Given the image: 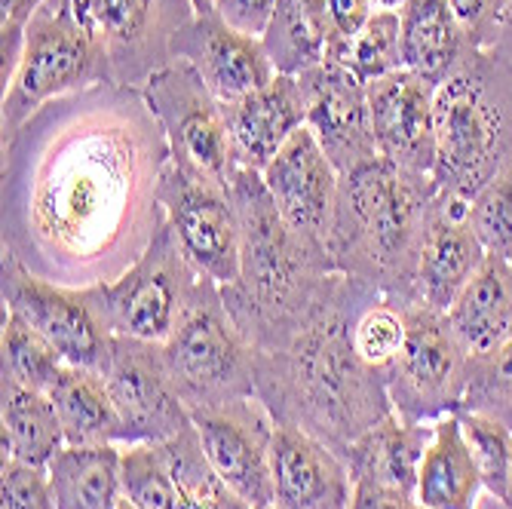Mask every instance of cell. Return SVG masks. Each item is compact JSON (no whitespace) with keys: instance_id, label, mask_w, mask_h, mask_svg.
Returning a JSON list of instances; mask_svg holds the SVG:
<instances>
[{"instance_id":"cell-6","label":"cell","mask_w":512,"mask_h":509,"mask_svg":"<svg viewBox=\"0 0 512 509\" xmlns=\"http://www.w3.org/2000/svg\"><path fill=\"white\" fill-rule=\"evenodd\" d=\"M96 83H111L102 46L80 25L71 0H46L25 28L19 71L4 89V105H0L4 148L43 105Z\"/></svg>"},{"instance_id":"cell-29","label":"cell","mask_w":512,"mask_h":509,"mask_svg":"<svg viewBox=\"0 0 512 509\" xmlns=\"http://www.w3.org/2000/svg\"><path fill=\"white\" fill-rule=\"evenodd\" d=\"M50 399L59 411L65 442L77 448L92 445H120V418L105 384V375L96 368L65 365Z\"/></svg>"},{"instance_id":"cell-36","label":"cell","mask_w":512,"mask_h":509,"mask_svg":"<svg viewBox=\"0 0 512 509\" xmlns=\"http://www.w3.org/2000/svg\"><path fill=\"white\" fill-rule=\"evenodd\" d=\"M470 224L488 255L512 261V160L470 200Z\"/></svg>"},{"instance_id":"cell-20","label":"cell","mask_w":512,"mask_h":509,"mask_svg":"<svg viewBox=\"0 0 512 509\" xmlns=\"http://www.w3.org/2000/svg\"><path fill=\"white\" fill-rule=\"evenodd\" d=\"M273 506L276 509H350L353 476L347 460L295 424L273 430Z\"/></svg>"},{"instance_id":"cell-21","label":"cell","mask_w":512,"mask_h":509,"mask_svg":"<svg viewBox=\"0 0 512 509\" xmlns=\"http://www.w3.org/2000/svg\"><path fill=\"white\" fill-rule=\"evenodd\" d=\"M485 255L488 252L470 224V200L436 191L427 215L421 264H417V298L433 310L448 313Z\"/></svg>"},{"instance_id":"cell-46","label":"cell","mask_w":512,"mask_h":509,"mask_svg":"<svg viewBox=\"0 0 512 509\" xmlns=\"http://www.w3.org/2000/svg\"><path fill=\"white\" fill-rule=\"evenodd\" d=\"M375 4H378L381 10H402V7H405V0H375Z\"/></svg>"},{"instance_id":"cell-7","label":"cell","mask_w":512,"mask_h":509,"mask_svg":"<svg viewBox=\"0 0 512 509\" xmlns=\"http://www.w3.org/2000/svg\"><path fill=\"white\" fill-rule=\"evenodd\" d=\"M160 350L188 411L255 396V347L237 329L221 286L209 276L200 280L188 310Z\"/></svg>"},{"instance_id":"cell-26","label":"cell","mask_w":512,"mask_h":509,"mask_svg":"<svg viewBox=\"0 0 512 509\" xmlns=\"http://www.w3.org/2000/svg\"><path fill=\"white\" fill-rule=\"evenodd\" d=\"M402 22V68L439 86L467 59L473 43L460 28L448 0H405Z\"/></svg>"},{"instance_id":"cell-27","label":"cell","mask_w":512,"mask_h":509,"mask_svg":"<svg viewBox=\"0 0 512 509\" xmlns=\"http://www.w3.org/2000/svg\"><path fill=\"white\" fill-rule=\"evenodd\" d=\"M0 424H4V460H22L46 470L68 445L50 393L31 390L7 375H0Z\"/></svg>"},{"instance_id":"cell-8","label":"cell","mask_w":512,"mask_h":509,"mask_svg":"<svg viewBox=\"0 0 512 509\" xmlns=\"http://www.w3.org/2000/svg\"><path fill=\"white\" fill-rule=\"evenodd\" d=\"M408 335L387 372V393L405 424H436L457 414L470 384V353L457 341L448 313L414 301L405 310Z\"/></svg>"},{"instance_id":"cell-44","label":"cell","mask_w":512,"mask_h":509,"mask_svg":"<svg viewBox=\"0 0 512 509\" xmlns=\"http://www.w3.org/2000/svg\"><path fill=\"white\" fill-rule=\"evenodd\" d=\"M215 4H218V0H191V7H194V16H206V13H215Z\"/></svg>"},{"instance_id":"cell-17","label":"cell","mask_w":512,"mask_h":509,"mask_svg":"<svg viewBox=\"0 0 512 509\" xmlns=\"http://www.w3.org/2000/svg\"><path fill=\"white\" fill-rule=\"evenodd\" d=\"M371 132H375L378 154L387 157L393 166L433 175L436 169V86L399 68L375 83L365 86Z\"/></svg>"},{"instance_id":"cell-32","label":"cell","mask_w":512,"mask_h":509,"mask_svg":"<svg viewBox=\"0 0 512 509\" xmlns=\"http://www.w3.org/2000/svg\"><path fill=\"white\" fill-rule=\"evenodd\" d=\"M0 362H4L7 378L40 393H50L68 365L50 338H43L25 319L7 310H4V332H0Z\"/></svg>"},{"instance_id":"cell-31","label":"cell","mask_w":512,"mask_h":509,"mask_svg":"<svg viewBox=\"0 0 512 509\" xmlns=\"http://www.w3.org/2000/svg\"><path fill=\"white\" fill-rule=\"evenodd\" d=\"M160 445H163L166 464H169V473L175 482L178 509H230L240 500L215 473L212 460L206 457V448L200 442L197 427H188L184 433H178Z\"/></svg>"},{"instance_id":"cell-40","label":"cell","mask_w":512,"mask_h":509,"mask_svg":"<svg viewBox=\"0 0 512 509\" xmlns=\"http://www.w3.org/2000/svg\"><path fill=\"white\" fill-rule=\"evenodd\" d=\"M460 28L467 31L470 43L479 50H494V43L509 22V7L506 0H448Z\"/></svg>"},{"instance_id":"cell-38","label":"cell","mask_w":512,"mask_h":509,"mask_svg":"<svg viewBox=\"0 0 512 509\" xmlns=\"http://www.w3.org/2000/svg\"><path fill=\"white\" fill-rule=\"evenodd\" d=\"M325 34V59H341L353 37L375 13V0H310Z\"/></svg>"},{"instance_id":"cell-14","label":"cell","mask_w":512,"mask_h":509,"mask_svg":"<svg viewBox=\"0 0 512 509\" xmlns=\"http://www.w3.org/2000/svg\"><path fill=\"white\" fill-rule=\"evenodd\" d=\"M102 375L120 418V445L169 442L194 427L166 372L160 344L114 335Z\"/></svg>"},{"instance_id":"cell-48","label":"cell","mask_w":512,"mask_h":509,"mask_svg":"<svg viewBox=\"0 0 512 509\" xmlns=\"http://www.w3.org/2000/svg\"><path fill=\"white\" fill-rule=\"evenodd\" d=\"M117 509H138V506H132V503H129V500H126V497H123V500H120V506H117Z\"/></svg>"},{"instance_id":"cell-1","label":"cell","mask_w":512,"mask_h":509,"mask_svg":"<svg viewBox=\"0 0 512 509\" xmlns=\"http://www.w3.org/2000/svg\"><path fill=\"white\" fill-rule=\"evenodd\" d=\"M169 160L138 86L96 83L43 105L4 148V249L62 286L120 280L166 224Z\"/></svg>"},{"instance_id":"cell-35","label":"cell","mask_w":512,"mask_h":509,"mask_svg":"<svg viewBox=\"0 0 512 509\" xmlns=\"http://www.w3.org/2000/svg\"><path fill=\"white\" fill-rule=\"evenodd\" d=\"M460 411H479L512 430V335L488 356L470 359V384Z\"/></svg>"},{"instance_id":"cell-39","label":"cell","mask_w":512,"mask_h":509,"mask_svg":"<svg viewBox=\"0 0 512 509\" xmlns=\"http://www.w3.org/2000/svg\"><path fill=\"white\" fill-rule=\"evenodd\" d=\"M0 476H4V506L0 509H56L50 473L43 467L4 460Z\"/></svg>"},{"instance_id":"cell-12","label":"cell","mask_w":512,"mask_h":509,"mask_svg":"<svg viewBox=\"0 0 512 509\" xmlns=\"http://www.w3.org/2000/svg\"><path fill=\"white\" fill-rule=\"evenodd\" d=\"M80 25L96 37L111 83L142 89L172 62L175 34L194 19L191 0H71Z\"/></svg>"},{"instance_id":"cell-18","label":"cell","mask_w":512,"mask_h":509,"mask_svg":"<svg viewBox=\"0 0 512 509\" xmlns=\"http://www.w3.org/2000/svg\"><path fill=\"white\" fill-rule=\"evenodd\" d=\"M261 175L283 221L304 240L329 249L341 175L319 148L316 135L301 126Z\"/></svg>"},{"instance_id":"cell-19","label":"cell","mask_w":512,"mask_h":509,"mask_svg":"<svg viewBox=\"0 0 512 509\" xmlns=\"http://www.w3.org/2000/svg\"><path fill=\"white\" fill-rule=\"evenodd\" d=\"M172 59L191 62L221 105L252 96L276 77L261 37L230 28L218 13L184 25L172 40Z\"/></svg>"},{"instance_id":"cell-28","label":"cell","mask_w":512,"mask_h":509,"mask_svg":"<svg viewBox=\"0 0 512 509\" xmlns=\"http://www.w3.org/2000/svg\"><path fill=\"white\" fill-rule=\"evenodd\" d=\"M120 457V445H65L46 467L56 509H117L123 500Z\"/></svg>"},{"instance_id":"cell-45","label":"cell","mask_w":512,"mask_h":509,"mask_svg":"<svg viewBox=\"0 0 512 509\" xmlns=\"http://www.w3.org/2000/svg\"><path fill=\"white\" fill-rule=\"evenodd\" d=\"M506 509H512V464H509V479H506V491H503V500H500Z\"/></svg>"},{"instance_id":"cell-42","label":"cell","mask_w":512,"mask_h":509,"mask_svg":"<svg viewBox=\"0 0 512 509\" xmlns=\"http://www.w3.org/2000/svg\"><path fill=\"white\" fill-rule=\"evenodd\" d=\"M350 509H424L414 497L375 491V488H359L353 485V506Z\"/></svg>"},{"instance_id":"cell-3","label":"cell","mask_w":512,"mask_h":509,"mask_svg":"<svg viewBox=\"0 0 512 509\" xmlns=\"http://www.w3.org/2000/svg\"><path fill=\"white\" fill-rule=\"evenodd\" d=\"M230 194L240 215L243 258L237 280L221 286L224 304L255 350H286L338 280L332 252L283 221L261 172L240 166L230 178Z\"/></svg>"},{"instance_id":"cell-2","label":"cell","mask_w":512,"mask_h":509,"mask_svg":"<svg viewBox=\"0 0 512 509\" xmlns=\"http://www.w3.org/2000/svg\"><path fill=\"white\" fill-rule=\"evenodd\" d=\"M356 292L353 276L338 273L319 313L286 350H255V396L273 421L307 430L341 457L359 436L396 414L384 375L359 359L350 338Z\"/></svg>"},{"instance_id":"cell-11","label":"cell","mask_w":512,"mask_h":509,"mask_svg":"<svg viewBox=\"0 0 512 509\" xmlns=\"http://www.w3.org/2000/svg\"><path fill=\"white\" fill-rule=\"evenodd\" d=\"M200 280L203 273L184 255L172 224L166 221L148 252L120 280L102 283L111 332L135 341L166 344Z\"/></svg>"},{"instance_id":"cell-23","label":"cell","mask_w":512,"mask_h":509,"mask_svg":"<svg viewBox=\"0 0 512 509\" xmlns=\"http://www.w3.org/2000/svg\"><path fill=\"white\" fill-rule=\"evenodd\" d=\"M430 439L433 424H405L390 414L347 448L353 485L417 500V476Z\"/></svg>"},{"instance_id":"cell-30","label":"cell","mask_w":512,"mask_h":509,"mask_svg":"<svg viewBox=\"0 0 512 509\" xmlns=\"http://www.w3.org/2000/svg\"><path fill=\"white\" fill-rule=\"evenodd\" d=\"M261 43L273 71L286 77H301L325 62V34L310 0H276Z\"/></svg>"},{"instance_id":"cell-25","label":"cell","mask_w":512,"mask_h":509,"mask_svg":"<svg viewBox=\"0 0 512 509\" xmlns=\"http://www.w3.org/2000/svg\"><path fill=\"white\" fill-rule=\"evenodd\" d=\"M482 488L485 482L460 418L448 414L433 424V439L417 476V503L424 509H476Z\"/></svg>"},{"instance_id":"cell-37","label":"cell","mask_w":512,"mask_h":509,"mask_svg":"<svg viewBox=\"0 0 512 509\" xmlns=\"http://www.w3.org/2000/svg\"><path fill=\"white\" fill-rule=\"evenodd\" d=\"M463 436H467L476 464L485 482V491L503 500L506 479H509V464H512V430L488 414L479 411H457Z\"/></svg>"},{"instance_id":"cell-33","label":"cell","mask_w":512,"mask_h":509,"mask_svg":"<svg viewBox=\"0 0 512 509\" xmlns=\"http://www.w3.org/2000/svg\"><path fill=\"white\" fill-rule=\"evenodd\" d=\"M365 86L402 68V22L399 10H375L365 28L353 37L341 59Z\"/></svg>"},{"instance_id":"cell-9","label":"cell","mask_w":512,"mask_h":509,"mask_svg":"<svg viewBox=\"0 0 512 509\" xmlns=\"http://www.w3.org/2000/svg\"><path fill=\"white\" fill-rule=\"evenodd\" d=\"M0 295L4 310L25 319L31 329L50 338L68 365L102 372L111 353V322L102 286H62L31 273L10 249L0 258Z\"/></svg>"},{"instance_id":"cell-4","label":"cell","mask_w":512,"mask_h":509,"mask_svg":"<svg viewBox=\"0 0 512 509\" xmlns=\"http://www.w3.org/2000/svg\"><path fill=\"white\" fill-rule=\"evenodd\" d=\"M436 191L433 175L405 172L381 154L341 175L329 237L335 270L402 304L421 301L417 264Z\"/></svg>"},{"instance_id":"cell-22","label":"cell","mask_w":512,"mask_h":509,"mask_svg":"<svg viewBox=\"0 0 512 509\" xmlns=\"http://www.w3.org/2000/svg\"><path fill=\"white\" fill-rule=\"evenodd\" d=\"M237 166L264 172L286 148L289 138L307 126V99L298 77L276 74L252 96L221 105Z\"/></svg>"},{"instance_id":"cell-16","label":"cell","mask_w":512,"mask_h":509,"mask_svg":"<svg viewBox=\"0 0 512 509\" xmlns=\"http://www.w3.org/2000/svg\"><path fill=\"white\" fill-rule=\"evenodd\" d=\"M298 80L307 99V129L316 135L338 175L378 157L365 83L347 65L325 59Z\"/></svg>"},{"instance_id":"cell-43","label":"cell","mask_w":512,"mask_h":509,"mask_svg":"<svg viewBox=\"0 0 512 509\" xmlns=\"http://www.w3.org/2000/svg\"><path fill=\"white\" fill-rule=\"evenodd\" d=\"M46 4V0H0V25L28 28L31 16Z\"/></svg>"},{"instance_id":"cell-49","label":"cell","mask_w":512,"mask_h":509,"mask_svg":"<svg viewBox=\"0 0 512 509\" xmlns=\"http://www.w3.org/2000/svg\"><path fill=\"white\" fill-rule=\"evenodd\" d=\"M506 7H509V10H512V0H506Z\"/></svg>"},{"instance_id":"cell-13","label":"cell","mask_w":512,"mask_h":509,"mask_svg":"<svg viewBox=\"0 0 512 509\" xmlns=\"http://www.w3.org/2000/svg\"><path fill=\"white\" fill-rule=\"evenodd\" d=\"M160 203L194 267L218 286L234 283L240 276L243 230L230 188L194 178L169 160L160 178Z\"/></svg>"},{"instance_id":"cell-10","label":"cell","mask_w":512,"mask_h":509,"mask_svg":"<svg viewBox=\"0 0 512 509\" xmlns=\"http://www.w3.org/2000/svg\"><path fill=\"white\" fill-rule=\"evenodd\" d=\"M142 92L166 132L172 163L194 178L230 188V178L240 166L230 145L224 108L197 68L184 59H172L142 86Z\"/></svg>"},{"instance_id":"cell-34","label":"cell","mask_w":512,"mask_h":509,"mask_svg":"<svg viewBox=\"0 0 512 509\" xmlns=\"http://www.w3.org/2000/svg\"><path fill=\"white\" fill-rule=\"evenodd\" d=\"M120 476H123V497L138 509H178L175 482L166 464L160 442H138L120 445Z\"/></svg>"},{"instance_id":"cell-15","label":"cell","mask_w":512,"mask_h":509,"mask_svg":"<svg viewBox=\"0 0 512 509\" xmlns=\"http://www.w3.org/2000/svg\"><path fill=\"white\" fill-rule=\"evenodd\" d=\"M215 473L249 509L273 506V430L276 421L258 396H240L191 411Z\"/></svg>"},{"instance_id":"cell-5","label":"cell","mask_w":512,"mask_h":509,"mask_svg":"<svg viewBox=\"0 0 512 509\" xmlns=\"http://www.w3.org/2000/svg\"><path fill=\"white\" fill-rule=\"evenodd\" d=\"M433 114L436 188L473 200L512 160V62L473 46L436 86Z\"/></svg>"},{"instance_id":"cell-41","label":"cell","mask_w":512,"mask_h":509,"mask_svg":"<svg viewBox=\"0 0 512 509\" xmlns=\"http://www.w3.org/2000/svg\"><path fill=\"white\" fill-rule=\"evenodd\" d=\"M276 10V0H218L215 13L243 34L261 37L270 25V16Z\"/></svg>"},{"instance_id":"cell-47","label":"cell","mask_w":512,"mask_h":509,"mask_svg":"<svg viewBox=\"0 0 512 509\" xmlns=\"http://www.w3.org/2000/svg\"><path fill=\"white\" fill-rule=\"evenodd\" d=\"M230 509H249V506H246L243 500H237V503H234V506H230ZM267 509H276V506H267Z\"/></svg>"},{"instance_id":"cell-24","label":"cell","mask_w":512,"mask_h":509,"mask_svg":"<svg viewBox=\"0 0 512 509\" xmlns=\"http://www.w3.org/2000/svg\"><path fill=\"white\" fill-rule=\"evenodd\" d=\"M448 322L470 359L494 353L512 335V261L485 255L448 307Z\"/></svg>"}]
</instances>
